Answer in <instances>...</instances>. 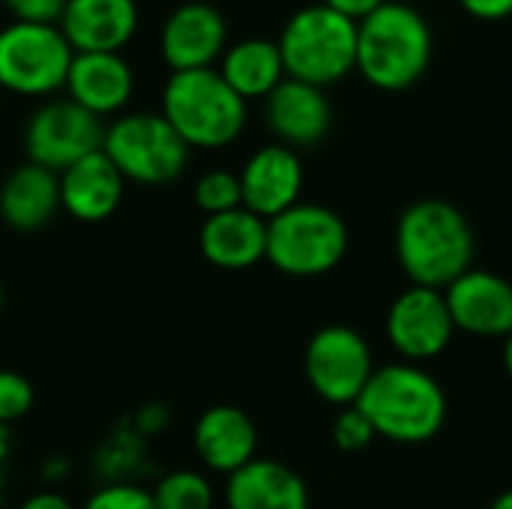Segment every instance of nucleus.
<instances>
[{"label":"nucleus","mask_w":512,"mask_h":509,"mask_svg":"<svg viewBox=\"0 0 512 509\" xmlns=\"http://www.w3.org/2000/svg\"><path fill=\"white\" fill-rule=\"evenodd\" d=\"M384 333L405 363L420 366L426 360L441 357L456 336V324L444 291L423 285L405 288L387 309Z\"/></svg>","instance_id":"obj_11"},{"label":"nucleus","mask_w":512,"mask_h":509,"mask_svg":"<svg viewBox=\"0 0 512 509\" xmlns=\"http://www.w3.org/2000/svg\"><path fill=\"white\" fill-rule=\"evenodd\" d=\"M0 309H3V285H0Z\"/></svg>","instance_id":"obj_35"},{"label":"nucleus","mask_w":512,"mask_h":509,"mask_svg":"<svg viewBox=\"0 0 512 509\" xmlns=\"http://www.w3.org/2000/svg\"><path fill=\"white\" fill-rule=\"evenodd\" d=\"M489 509H512V489H507V492H501L495 501H492V507Z\"/></svg>","instance_id":"obj_33"},{"label":"nucleus","mask_w":512,"mask_h":509,"mask_svg":"<svg viewBox=\"0 0 512 509\" xmlns=\"http://www.w3.org/2000/svg\"><path fill=\"white\" fill-rule=\"evenodd\" d=\"M102 153L126 183L165 186L183 177L192 150L159 111H129L105 126Z\"/></svg>","instance_id":"obj_7"},{"label":"nucleus","mask_w":512,"mask_h":509,"mask_svg":"<svg viewBox=\"0 0 512 509\" xmlns=\"http://www.w3.org/2000/svg\"><path fill=\"white\" fill-rule=\"evenodd\" d=\"M192 444L198 459L216 474H234L258 459V429L252 417L237 405H213L207 408L192 432Z\"/></svg>","instance_id":"obj_18"},{"label":"nucleus","mask_w":512,"mask_h":509,"mask_svg":"<svg viewBox=\"0 0 512 509\" xmlns=\"http://www.w3.org/2000/svg\"><path fill=\"white\" fill-rule=\"evenodd\" d=\"M195 204L201 213L207 216H219L228 210L243 207V192H240V174L228 171V168H213L207 174H201L195 180V192H192Z\"/></svg>","instance_id":"obj_25"},{"label":"nucleus","mask_w":512,"mask_h":509,"mask_svg":"<svg viewBox=\"0 0 512 509\" xmlns=\"http://www.w3.org/2000/svg\"><path fill=\"white\" fill-rule=\"evenodd\" d=\"M264 117L279 144L291 150L315 147L333 126V102L324 87L285 75L264 99Z\"/></svg>","instance_id":"obj_13"},{"label":"nucleus","mask_w":512,"mask_h":509,"mask_svg":"<svg viewBox=\"0 0 512 509\" xmlns=\"http://www.w3.org/2000/svg\"><path fill=\"white\" fill-rule=\"evenodd\" d=\"M504 369H507V375L512 378V333L504 339Z\"/></svg>","instance_id":"obj_34"},{"label":"nucleus","mask_w":512,"mask_h":509,"mask_svg":"<svg viewBox=\"0 0 512 509\" xmlns=\"http://www.w3.org/2000/svg\"><path fill=\"white\" fill-rule=\"evenodd\" d=\"M303 372L309 387L330 405L348 408L360 399L375 372L369 342L345 324L321 327L303 354Z\"/></svg>","instance_id":"obj_10"},{"label":"nucleus","mask_w":512,"mask_h":509,"mask_svg":"<svg viewBox=\"0 0 512 509\" xmlns=\"http://www.w3.org/2000/svg\"><path fill=\"white\" fill-rule=\"evenodd\" d=\"M276 42L288 78L330 87L357 69V21L321 0L294 9Z\"/></svg>","instance_id":"obj_5"},{"label":"nucleus","mask_w":512,"mask_h":509,"mask_svg":"<svg viewBox=\"0 0 512 509\" xmlns=\"http://www.w3.org/2000/svg\"><path fill=\"white\" fill-rule=\"evenodd\" d=\"M72 57L57 24L12 18L0 27V93L51 99L66 87Z\"/></svg>","instance_id":"obj_8"},{"label":"nucleus","mask_w":512,"mask_h":509,"mask_svg":"<svg viewBox=\"0 0 512 509\" xmlns=\"http://www.w3.org/2000/svg\"><path fill=\"white\" fill-rule=\"evenodd\" d=\"M81 509H156L153 495L135 483H108L96 489Z\"/></svg>","instance_id":"obj_28"},{"label":"nucleus","mask_w":512,"mask_h":509,"mask_svg":"<svg viewBox=\"0 0 512 509\" xmlns=\"http://www.w3.org/2000/svg\"><path fill=\"white\" fill-rule=\"evenodd\" d=\"M345 219L324 207L300 201L267 222V261L294 279H315L333 273L348 255Z\"/></svg>","instance_id":"obj_6"},{"label":"nucleus","mask_w":512,"mask_h":509,"mask_svg":"<svg viewBox=\"0 0 512 509\" xmlns=\"http://www.w3.org/2000/svg\"><path fill=\"white\" fill-rule=\"evenodd\" d=\"M456 330L480 339H507L512 333V282L492 270H468L444 288Z\"/></svg>","instance_id":"obj_14"},{"label":"nucleus","mask_w":512,"mask_h":509,"mask_svg":"<svg viewBox=\"0 0 512 509\" xmlns=\"http://www.w3.org/2000/svg\"><path fill=\"white\" fill-rule=\"evenodd\" d=\"M432 51V24L414 3L384 0L357 21V69L372 87H411L426 75Z\"/></svg>","instance_id":"obj_3"},{"label":"nucleus","mask_w":512,"mask_h":509,"mask_svg":"<svg viewBox=\"0 0 512 509\" xmlns=\"http://www.w3.org/2000/svg\"><path fill=\"white\" fill-rule=\"evenodd\" d=\"M375 435L393 444H426L447 423V393L417 363L375 366L369 384L354 402Z\"/></svg>","instance_id":"obj_2"},{"label":"nucleus","mask_w":512,"mask_h":509,"mask_svg":"<svg viewBox=\"0 0 512 509\" xmlns=\"http://www.w3.org/2000/svg\"><path fill=\"white\" fill-rule=\"evenodd\" d=\"M321 3H327L330 9H336V12H342V15L354 18V21H360L363 15H369L384 0H321Z\"/></svg>","instance_id":"obj_31"},{"label":"nucleus","mask_w":512,"mask_h":509,"mask_svg":"<svg viewBox=\"0 0 512 509\" xmlns=\"http://www.w3.org/2000/svg\"><path fill=\"white\" fill-rule=\"evenodd\" d=\"M228 48L225 15L204 0H189L171 9L159 30V57L171 72L213 69Z\"/></svg>","instance_id":"obj_12"},{"label":"nucleus","mask_w":512,"mask_h":509,"mask_svg":"<svg viewBox=\"0 0 512 509\" xmlns=\"http://www.w3.org/2000/svg\"><path fill=\"white\" fill-rule=\"evenodd\" d=\"M375 429L372 423L366 420V414L357 408V405H348L336 414L333 420V444L342 450V453H360L366 450L372 441H375Z\"/></svg>","instance_id":"obj_26"},{"label":"nucleus","mask_w":512,"mask_h":509,"mask_svg":"<svg viewBox=\"0 0 512 509\" xmlns=\"http://www.w3.org/2000/svg\"><path fill=\"white\" fill-rule=\"evenodd\" d=\"M396 258L411 285L444 291L474 264V228L468 216L444 198L408 204L393 234Z\"/></svg>","instance_id":"obj_1"},{"label":"nucleus","mask_w":512,"mask_h":509,"mask_svg":"<svg viewBox=\"0 0 512 509\" xmlns=\"http://www.w3.org/2000/svg\"><path fill=\"white\" fill-rule=\"evenodd\" d=\"M60 210V177L33 162L15 165L0 183V219L15 231H39Z\"/></svg>","instance_id":"obj_22"},{"label":"nucleus","mask_w":512,"mask_h":509,"mask_svg":"<svg viewBox=\"0 0 512 509\" xmlns=\"http://www.w3.org/2000/svg\"><path fill=\"white\" fill-rule=\"evenodd\" d=\"M471 15L495 21V18H507L512 15V0H459Z\"/></svg>","instance_id":"obj_30"},{"label":"nucleus","mask_w":512,"mask_h":509,"mask_svg":"<svg viewBox=\"0 0 512 509\" xmlns=\"http://www.w3.org/2000/svg\"><path fill=\"white\" fill-rule=\"evenodd\" d=\"M0 96H3V93H0Z\"/></svg>","instance_id":"obj_36"},{"label":"nucleus","mask_w":512,"mask_h":509,"mask_svg":"<svg viewBox=\"0 0 512 509\" xmlns=\"http://www.w3.org/2000/svg\"><path fill=\"white\" fill-rule=\"evenodd\" d=\"M243 207L270 222L288 207L300 204L303 192V162L300 153L273 141L258 147L240 168Z\"/></svg>","instance_id":"obj_15"},{"label":"nucleus","mask_w":512,"mask_h":509,"mask_svg":"<svg viewBox=\"0 0 512 509\" xmlns=\"http://www.w3.org/2000/svg\"><path fill=\"white\" fill-rule=\"evenodd\" d=\"M141 12L135 0H66L57 27L75 54H123L135 39Z\"/></svg>","instance_id":"obj_16"},{"label":"nucleus","mask_w":512,"mask_h":509,"mask_svg":"<svg viewBox=\"0 0 512 509\" xmlns=\"http://www.w3.org/2000/svg\"><path fill=\"white\" fill-rule=\"evenodd\" d=\"M159 114L186 141L189 150H219L243 135L249 102L240 99L213 66L171 72L162 84Z\"/></svg>","instance_id":"obj_4"},{"label":"nucleus","mask_w":512,"mask_h":509,"mask_svg":"<svg viewBox=\"0 0 512 509\" xmlns=\"http://www.w3.org/2000/svg\"><path fill=\"white\" fill-rule=\"evenodd\" d=\"M225 507L309 509V489L294 468H288L276 459H252L246 468H240L228 477Z\"/></svg>","instance_id":"obj_21"},{"label":"nucleus","mask_w":512,"mask_h":509,"mask_svg":"<svg viewBox=\"0 0 512 509\" xmlns=\"http://www.w3.org/2000/svg\"><path fill=\"white\" fill-rule=\"evenodd\" d=\"M216 69L225 78V84L246 102L267 99L276 90V84L285 78L279 42L267 36H246L228 42Z\"/></svg>","instance_id":"obj_23"},{"label":"nucleus","mask_w":512,"mask_h":509,"mask_svg":"<svg viewBox=\"0 0 512 509\" xmlns=\"http://www.w3.org/2000/svg\"><path fill=\"white\" fill-rule=\"evenodd\" d=\"M57 177H60V210H66L72 219L87 225L111 219L126 192L123 174L111 165V159L102 150L84 156L81 162H75Z\"/></svg>","instance_id":"obj_19"},{"label":"nucleus","mask_w":512,"mask_h":509,"mask_svg":"<svg viewBox=\"0 0 512 509\" xmlns=\"http://www.w3.org/2000/svg\"><path fill=\"white\" fill-rule=\"evenodd\" d=\"M156 509H213V486L204 474L180 468L165 474L150 492Z\"/></svg>","instance_id":"obj_24"},{"label":"nucleus","mask_w":512,"mask_h":509,"mask_svg":"<svg viewBox=\"0 0 512 509\" xmlns=\"http://www.w3.org/2000/svg\"><path fill=\"white\" fill-rule=\"evenodd\" d=\"M33 408V384L12 369H0V426L27 417Z\"/></svg>","instance_id":"obj_27"},{"label":"nucleus","mask_w":512,"mask_h":509,"mask_svg":"<svg viewBox=\"0 0 512 509\" xmlns=\"http://www.w3.org/2000/svg\"><path fill=\"white\" fill-rule=\"evenodd\" d=\"M63 90L75 105L99 120L120 117L135 93V72L123 54H75Z\"/></svg>","instance_id":"obj_17"},{"label":"nucleus","mask_w":512,"mask_h":509,"mask_svg":"<svg viewBox=\"0 0 512 509\" xmlns=\"http://www.w3.org/2000/svg\"><path fill=\"white\" fill-rule=\"evenodd\" d=\"M105 123L75 105L69 96L45 99L24 123V153L27 162L63 174L84 156L102 150Z\"/></svg>","instance_id":"obj_9"},{"label":"nucleus","mask_w":512,"mask_h":509,"mask_svg":"<svg viewBox=\"0 0 512 509\" xmlns=\"http://www.w3.org/2000/svg\"><path fill=\"white\" fill-rule=\"evenodd\" d=\"M18 509H75L63 495H57V492H39V495H33V498H27L24 504Z\"/></svg>","instance_id":"obj_32"},{"label":"nucleus","mask_w":512,"mask_h":509,"mask_svg":"<svg viewBox=\"0 0 512 509\" xmlns=\"http://www.w3.org/2000/svg\"><path fill=\"white\" fill-rule=\"evenodd\" d=\"M198 246L201 255L219 270H249L267 258V222L246 207L207 216Z\"/></svg>","instance_id":"obj_20"},{"label":"nucleus","mask_w":512,"mask_h":509,"mask_svg":"<svg viewBox=\"0 0 512 509\" xmlns=\"http://www.w3.org/2000/svg\"><path fill=\"white\" fill-rule=\"evenodd\" d=\"M3 6L18 21H48V24H57L66 0H3Z\"/></svg>","instance_id":"obj_29"}]
</instances>
